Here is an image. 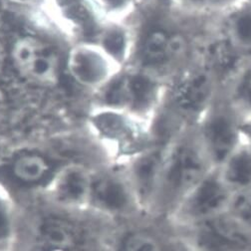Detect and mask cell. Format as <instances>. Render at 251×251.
Segmentation results:
<instances>
[{"instance_id":"1","label":"cell","mask_w":251,"mask_h":251,"mask_svg":"<svg viewBox=\"0 0 251 251\" xmlns=\"http://www.w3.org/2000/svg\"><path fill=\"white\" fill-rule=\"evenodd\" d=\"M213 169L195 126L180 129L170 141L151 214L171 217L182 200Z\"/></svg>"},{"instance_id":"2","label":"cell","mask_w":251,"mask_h":251,"mask_svg":"<svg viewBox=\"0 0 251 251\" xmlns=\"http://www.w3.org/2000/svg\"><path fill=\"white\" fill-rule=\"evenodd\" d=\"M173 79L170 101L178 127H193L215 99L222 83L214 69L199 59Z\"/></svg>"},{"instance_id":"3","label":"cell","mask_w":251,"mask_h":251,"mask_svg":"<svg viewBox=\"0 0 251 251\" xmlns=\"http://www.w3.org/2000/svg\"><path fill=\"white\" fill-rule=\"evenodd\" d=\"M244 123L221 86L211 105L195 125L200 143L213 168L221 167L243 141Z\"/></svg>"},{"instance_id":"4","label":"cell","mask_w":251,"mask_h":251,"mask_svg":"<svg viewBox=\"0 0 251 251\" xmlns=\"http://www.w3.org/2000/svg\"><path fill=\"white\" fill-rule=\"evenodd\" d=\"M193 25L187 29L182 26L172 28L159 27L145 37L141 57L149 71L159 76L160 72H171L174 77L198 60L197 40Z\"/></svg>"},{"instance_id":"5","label":"cell","mask_w":251,"mask_h":251,"mask_svg":"<svg viewBox=\"0 0 251 251\" xmlns=\"http://www.w3.org/2000/svg\"><path fill=\"white\" fill-rule=\"evenodd\" d=\"M232 195L218 169H213L187 194L171 218L181 226L202 222L226 211Z\"/></svg>"},{"instance_id":"6","label":"cell","mask_w":251,"mask_h":251,"mask_svg":"<svg viewBox=\"0 0 251 251\" xmlns=\"http://www.w3.org/2000/svg\"><path fill=\"white\" fill-rule=\"evenodd\" d=\"M179 226L197 251H251V233L227 210Z\"/></svg>"},{"instance_id":"7","label":"cell","mask_w":251,"mask_h":251,"mask_svg":"<svg viewBox=\"0 0 251 251\" xmlns=\"http://www.w3.org/2000/svg\"><path fill=\"white\" fill-rule=\"evenodd\" d=\"M12 56L20 73L43 85H54L59 77V59L53 49L41 40L26 36L13 47Z\"/></svg>"},{"instance_id":"8","label":"cell","mask_w":251,"mask_h":251,"mask_svg":"<svg viewBox=\"0 0 251 251\" xmlns=\"http://www.w3.org/2000/svg\"><path fill=\"white\" fill-rule=\"evenodd\" d=\"M94 178L86 168L69 165L60 169L49 184L53 201L68 209H80L91 204Z\"/></svg>"},{"instance_id":"9","label":"cell","mask_w":251,"mask_h":251,"mask_svg":"<svg viewBox=\"0 0 251 251\" xmlns=\"http://www.w3.org/2000/svg\"><path fill=\"white\" fill-rule=\"evenodd\" d=\"M225 42L244 61L251 58V6L242 1L219 17Z\"/></svg>"},{"instance_id":"10","label":"cell","mask_w":251,"mask_h":251,"mask_svg":"<svg viewBox=\"0 0 251 251\" xmlns=\"http://www.w3.org/2000/svg\"><path fill=\"white\" fill-rule=\"evenodd\" d=\"M91 204L107 212L125 211L131 206L141 211L129 180L123 182L113 177L94 179Z\"/></svg>"},{"instance_id":"11","label":"cell","mask_w":251,"mask_h":251,"mask_svg":"<svg viewBox=\"0 0 251 251\" xmlns=\"http://www.w3.org/2000/svg\"><path fill=\"white\" fill-rule=\"evenodd\" d=\"M69 65L75 79L84 85L102 83L110 71L104 53L88 46L79 47L72 53Z\"/></svg>"},{"instance_id":"12","label":"cell","mask_w":251,"mask_h":251,"mask_svg":"<svg viewBox=\"0 0 251 251\" xmlns=\"http://www.w3.org/2000/svg\"><path fill=\"white\" fill-rule=\"evenodd\" d=\"M222 90L244 122L251 119V58L241 62L226 82L222 83Z\"/></svg>"},{"instance_id":"13","label":"cell","mask_w":251,"mask_h":251,"mask_svg":"<svg viewBox=\"0 0 251 251\" xmlns=\"http://www.w3.org/2000/svg\"><path fill=\"white\" fill-rule=\"evenodd\" d=\"M224 181L232 194L251 186V143L244 139L228 156L226 162L217 168Z\"/></svg>"},{"instance_id":"14","label":"cell","mask_w":251,"mask_h":251,"mask_svg":"<svg viewBox=\"0 0 251 251\" xmlns=\"http://www.w3.org/2000/svg\"><path fill=\"white\" fill-rule=\"evenodd\" d=\"M40 251H81L73 227L62 219H48L39 230Z\"/></svg>"},{"instance_id":"15","label":"cell","mask_w":251,"mask_h":251,"mask_svg":"<svg viewBox=\"0 0 251 251\" xmlns=\"http://www.w3.org/2000/svg\"><path fill=\"white\" fill-rule=\"evenodd\" d=\"M186 15L201 19H218L243 0H173Z\"/></svg>"},{"instance_id":"16","label":"cell","mask_w":251,"mask_h":251,"mask_svg":"<svg viewBox=\"0 0 251 251\" xmlns=\"http://www.w3.org/2000/svg\"><path fill=\"white\" fill-rule=\"evenodd\" d=\"M50 165L42 155L28 153L20 155L12 165L13 176L24 183H36L46 177Z\"/></svg>"},{"instance_id":"17","label":"cell","mask_w":251,"mask_h":251,"mask_svg":"<svg viewBox=\"0 0 251 251\" xmlns=\"http://www.w3.org/2000/svg\"><path fill=\"white\" fill-rule=\"evenodd\" d=\"M227 211L251 233V186L232 195Z\"/></svg>"},{"instance_id":"18","label":"cell","mask_w":251,"mask_h":251,"mask_svg":"<svg viewBox=\"0 0 251 251\" xmlns=\"http://www.w3.org/2000/svg\"><path fill=\"white\" fill-rule=\"evenodd\" d=\"M14 228V219L11 205L0 190V245L7 243Z\"/></svg>"},{"instance_id":"19","label":"cell","mask_w":251,"mask_h":251,"mask_svg":"<svg viewBox=\"0 0 251 251\" xmlns=\"http://www.w3.org/2000/svg\"><path fill=\"white\" fill-rule=\"evenodd\" d=\"M243 137L249 143H251V119L246 121L243 125Z\"/></svg>"},{"instance_id":"20","label":"cell","mask_w":251,"mask_h":251,"mask_svg":"<svg viewBox=\"0 0 251 251\" xmlns=\"http://www.w3.org/2000/svg\"><path fill=\"white\" fill-rule=\"evenodd\" d=\"M107 2H109L110 4H113V5H117V4H120L123 0H106Z\"/></svg>"},{"instance_id":"21","label":"cell","mask_w":251,"mask_h":251,"mask_svg":"<svg viewBox=\"0 0 251 251\" xmlns=\"http://www.w3.org/2000/svg\"><path fill=\"white\" fill-rule=\"evenodd\" d=\"M244 2H246L248 5H250L251 6V0H243Z\"/></svg>"}]
</instances>
